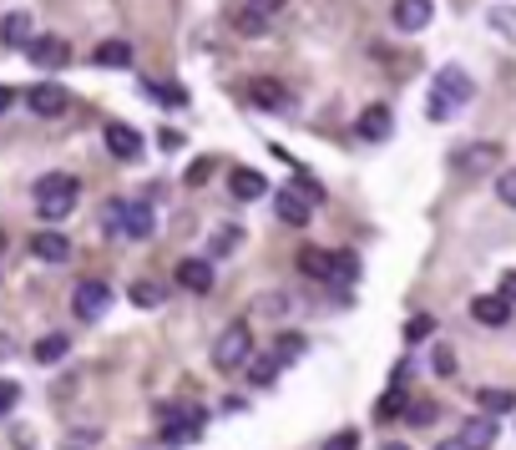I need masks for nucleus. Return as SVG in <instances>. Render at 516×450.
<instances>
[{
    "instance_id": "1",
    "label": "nucleus",
    "mask_w": 516,
    "mask_h": 450,
    "mask_svg": "<svg viewBox=\"0 0 516 450\" xmlns=\"http://www.w3.org/2000/svg\"><path fill=\"white\" fill-rule=\"evenodd\" d=\"M77 198H81V183L71 173H46L36 177V213H41L46 223H61L77 213Z\"/></svg>"
},
{
    "instance_id": "2",
    "label": "nucleus",
    "mask_w": 516,
    "mask_h": 450,
    "mask_svg": "<svg viewBox=\"0 0 516 450\" xmlns=\"http://www.w3.org/2000/svg\"><path fill=\"white\" fill-rule=\"evenodd\" d=\"M471 97H476V81L461 67H446L436 77V87H430V121H450Z\"/></svg>"
},
{
    "instance_id": "3",
    "label": "nucleus",
    "mask_w": 516,
    "mask_h": 450,
    "mask_svg": "<svg viewBox=\"0 0 516 450\" xmlns=\"http://www.w3.org/2000/svg\"><path fill=\"white\" fill-rule=\"evenodd\" d=\"M101 228L107 233H121V238H153L157 218H153V203H107L101 213Z\"/></svg>"
},
{
    "instance_id": "4",
    "label": "nucleus",
    "mask_w": 516,
    "mask_h": 450,
    "mask_svg": "<svg viewBox=\"0 0 516 450\" xmlns=\"http://www.w3.org/2000/svg\"><path fill=\"white\" fill-rule=\"evenodd\" d=\"M248 360H253V330L248 324H228V330L218 334V344H213V364H218L223 374H233Z\"/></svg>"
},
{
    "instance_id": "5",
    "label": "nucleus",
    "mask_w": 516,
    "mask_h": 450,
    "mask_svg": "<svg viewBox=\"0 0 516 450\" xmlns=\"http://www.w3.org/2000/svg\"><path fill=\"white\" fill-rule=\"evenodd\" d=\"M26 107H31L36 117H67L71 111V91L61 87V81H36V87L26 91Z\"/></svg>"
},
{
    "instance_id": "6",
    "label": "nucleus",
    "mask_w": 516,
    "mask_h": 450,
    "mask_svg": "<svg viewBox=\"0 0 516 450\" xmlns=\"http://www.w3.org/2000/svg\"><path fill=\"white\" fill-rule=\"evenodd\" d=\"M26 56H31V67H41V71H67L71 46L61 41V36H31V41H26Z\"/></svg>"
},
{
    "instance_id": "7",
    "label": "nucleus",
    "mask_w": 516,
    "mask_h": 450,
    "mask_svg": "<svg viewBox=\"0 0 516 450\" xmlns=\"http://www.w3.org/2000/svg\"><path fill=\"white\" fill-rule=\"evenodd\" d=\"M289 0H243L238 11V36H264L269 26H274V16L284 11Z\"/></svg>"
},
{
    "instance_id": "8",
    "label": "nucleus",
    "mask_w": 516,
    "mask_h": 450,
    "mask_svg": "<svg viewBox=\"0 0 516 450\" xmlns=\"http://www.w3.org/2000/svg\"><path fill=\"white\" fill-rule=\"evenodd\" d=\"M71 309H77L81 319H101L111 309V288L101 284V278H81L77 294H71Z\"/></svg>"
},
{
    "instance_id": "9",
    "label": "nucleus",
    "mask_w": 516,
    "mask_h": 450,
    "mask_svg": "<svg viewBox=\"0 0 516 450\" xmlns=\"http://www.w3.org/2000/svg\"><path fill=\"white\" fill-rule=\"evenodd\" d=\"M274 213H279V223H289V228H304V223H309V213H314V203H309V193H304V187H279Z\"/></svg>"
},
{
    "instance_id": "10",
    "label": "nucleus",
    "mask_w": 516,
    "mask_h": 450,
    "mask_svg": "<svg viewBox=\"0 0 516 450\" xmlns=\"http://www.w3.org/2000/svg\"><path fill=\"white\" fill-rule=\"evenodd\" d=\"M496 162H501V147H496V142H476V147H461V152L450 157V167H456V173H466V177H476V173H491Z\"/></svg>"
},
{
    "instance_id": "11",
    "label": "nucleus",
    "mask_w": 516,
    "mask_h": 450,
    "mask_svg": "<svg viewBox=\"0 0 516 450\" xmlns=\"http://www.w3.org/2000/svg\"><path fill=\"white\" fill-rule=\"evenodd\" d=\"M107 147H111V157H121V162H137L142 157V132L137 127H127V121H107Z\"/></svg>"
},
{
    "instance_id": "12",
    "label": "nucleus",
    "mask_w": 516,
    "mask_h": 450,
    "mask_svg": "<svg viewBox=\"0 0 516 450\" xmlns=\"http://www.w3.org/2000/svg\"><path fill=\"white\" fill-rule=\"evenodd\" d=\"M430 16H436V5L430 0H395V11H390V21H395V31L416 36L430 26Z\"/></svg>"
},
{
    "instance_id": "13",
    "label": "nucleus",
    "mask_w": 516,
    "mask_h": 450,
    "mask_svg": "<svg viewBox=\"0 0 516 450\" xmlns=\"http://www.w3.org/2000/svg\"><path fill=\"white\" fill-rule=\"evenodd\" d=\"M31 253L41 258V264H67V258H71V238H67V233H51V228L31 233Z\"/></svg>"
},
{
    "instance_id": "14",
    "label": "nucleus",
    "mask_w": 516,
    "mask_h": 450,
    "mask_svg": "<svg viewBox=\"0 0 516 450\" xmlns=\"http://www.w3.org/2000/svg\"><path fill=\"white\" fill-rule=\"evenodd\" d=\"M177 288H187V294H208L213 288V264L208 258H183V264H177Z\"/></svg>"
},
{
    "instance_id": "15",
    "label": "nucleus",
    "mask_w": 516,
    "mask_h": 450,
    "mask_svg": "<svg viewBox=\"0 0 516 450\" xmlns=\"http://www.w3.org/2000/svg\"><path fill=\"white\" fill-rule=\"evenodd\" d=\"M471 314H476V324H486V330H501V324H511V304H506L501 294L471 298Z\"/></svg>"
},
{
    "instance_id": "16",
    "label": "nucleus",
    "mask_w": 516,
    "mask_h": 450,
    "mask_svg": "<svg viewBox=\"0 0 516 450\" xmlns=\"http://www.w3.org/2000/svg\"><path fill=\"white\" fill-rule=\"evenodd\" d=\"M248 101H253L258 111H279V107H289V91L279 87L274 77H253V81H248Z\"/></svg>"
},
{
    "instance_id": "17",
    "label": "nucleus",
    "mask_w": 516,
    "mask_h": 450,
    "mask_svg": "<svg viewBox=\"0 0 516 450\" xmlns=\"http://www.w3.org/2000/svg\"><path fill=\"white\" fill-rule=\"evenodd\" d=\"M390 132H395V117H390V107H380V101H374V107L360 111V137H364V142H384Z\"/></svg>"
},
{
    "instance_id": "18",
    "label": "nucleus",
    "mask_w": 516,
    "mask_h": 450,
    "mask_svg": "<svg viewBox=\"0 0 516 450\" xmlns=\"http://www.w3.org/2000/svg\"><path fill=\"white\" fill-rule=\"evenodd\" d=\"M163 420H167V445H193V440H198V430H203V410L198 415H183L177 420V410H163Z\"/></svg>"
},
{
    "instance_id": "19",
    "label": "nucleus",
    "mask_w": 516,
    "mask_h": 450,
    "mask_svg": "<svg viewBox=\"0 0 516 450\" xmlns=\"http://www.w3.org/2000/svg\"><path fill=\"white\" fill-rule=\"evenodd\" d=\"M456 440H461V450H491V440H496V415H476V420H466Z\"/></svg>"
},
{
    "instance_id": "20",
    "label": "nucleus",
    "mask_w": 516,
    "mask_h": 450,
    "mask_svg": "<svg viewBox=\"0 0 516 450\" xmlns=\"http://www.w3.org/2000/svg\"><path fill=\"white\" fill-rule=\"evenodd\" d=\"M228 187H233V198H238V203H253V198H264V193H269L264 173H253V167H233Z\"/></svg>"
},
{
    "instance_id": "21",
    "label": "nucleus",
    "mask_w": 516,
    "mask_h": 450,
    "mask_svg": "<svg viewBox=\"0 0 516 450\" xmlns=\"http://www.w3.org/2000/svg\"><path fill=\"white\" fill-rule=\"evenodd\" d=\"M67 350H71L67 334H46V340H36L31 360H36V364H61V360H67Z\"/></svg>"
},
{
    "instance_id": "22",
    "label": "nucleus",
    "mask_w": 516,
    "mask_h": 450,
    "mask_svg": "<svg viewBox=\"0 0 516 450\" xmlns=\"http://www.w3.org/2000/svg\"><path fill=\"white\" fill-rule=\"evenodd\" d=\"M0 41H5V46H26V41H31V16L11 11L5 21H0Z\"/></svg>"
},
{
    "instance_id": "23",
    "label": "nucleus",
    "mask_w": 516,
    "mask_h": 450,
    "mask_svg": "<svg viewBox=\"0 0 516 450\" xmlns=\"http://www.w3.org/2000/svg\"><path fill=\"white\" fill-rule=\"evenodd\" d=\"M97 67H132V46L127 41H101L97 46Z\"/></svg>"
},
{
    "instance_id": "24",
    "label": "nucleus",
    "mask_w": 516,
    "mask_h": 450,
    "mask_svg": "<svg viewBox=\"0 0 516 450\" xmlns=\"http://www.w3.org/2000/svg\"><path fill=\"white\" fill-rule=\"evenodd\" d=\"M476 400H481L486 415H511V410H516V395H511V390H481Z\"/></svg>"
},
{
    "instance_id": "25",
    "label": "nucleus",
    "mask_w": 516,
    "mask_h": 450,
    "mask_svg": "<svg viewBox=\"0 0 516 450\" xmlns=\"http://www.w3.org/2000/svg\"><path fill=\"white\" fill-rule=\"evenodd\" d=\"M330 258H334V253H319V248H304V253H299V268H304L309 278H330Z\"/></svg>"
},
{
    "instance_id": "26",
    "label": "nucleus",
    "mask_w": 516,
    "mask_h": 450,
    "mask_svg": "<svg viewBox=\"0 0 516 450\" xmlns=\"http://www.w3.org/2000/svg\"><path fill=\"white\" fill-rule=\"evenodd\" d=\"M330 278H334V284L360 278V258H354V253H334V258H330Z\"/></svg>"
},
{
    "instance_id": "27",
    "label": "nucleus",
    "mask_w": 516,
    "mask_h": 450,
    "mask_svg": "<svg viewBox=\"0 0 516 450\" xmlns=\"http://www.w3.org/2000/svg\"><path fill=\"white\" fill-rule=\"evenodd\" d=\"M243 370H248V380H253V384H269V380L279 374V354H269V360H248Z\"/></svg>"
},
{
    "instance_id": "28",
    "label": "nucleus",
    "mask_w": 516,
    "mask_h": 450,
    "mask_svg": "<svg viewBox=\"0 0 516 450\" xmlns=\"http://www.w3.org/2000/svg\"><path fill=\"white\" fill-rule=\"evenodd\" d=\"M436 415H440L436 400H410V405H405V420H410V425H430Z\"/></svg>"
},
{
    "instance_id": "29",
    "label": "nucleus",
    "mask_w": 516,
    "mask_h": 450,
    "mask_svg": "<svg viewBox=\"0 0 516 450\" xmlns=\"http://www.w3.org/2000/svg\"><path fill=\"white\" fill-rule=\"evenodd\" d=\"M284 309H289V294H258V298H253V314H284Z\"/></svg>"
},
{
    "instance_id": "30",
    "label": "nucleus",
    "mask_w": 516,
    "mask_h": 450,
    "mask_svg": "<svg viewBox=\"0 0 516 450\" xmlns=\"http://www.w3.org/2000/svg\"><path fill=\"white\" fill-rule=\"evenodd\" d=\"M496 198H501L506 208H516V167H506V173L496 177Z\"/></svg>"
},
{
    "instance_id": "31",
    "label": "nucleus",
    "mask_w": 516,
    "mask_h": 450,
    "mask_svg": "<svg viewBox=\"0 0 516 450\" xmlns=\"http://www.w3.org/2000/svg\"><path fill=\"white\" fill-rule=\"evenodd\" d=\"M430 330H436V319H430V314H416V319L405 324V340H410V344H416V340H430Z\"/></svg>"
},
{
    "instance_id": "32",
    "label": "nucleus",
    "mask_w": 516,
    "mask_h": 450,
    "mask_svg": "<svg viewBox=\"0 0 516 450\" xmlns=\"http://www.w3.org/2000/svg\"><path fill=\"white\" fill-rule=\"evenodd\" d=\"M16 405H21V384H16V380H0V415H11Z\"/></svg>"
},
{
    "instance_id": "33",
    "label": "nucleus",
    "mask_w": 516,
    "mask_h": 450,
    "mask_svg": "<svg viewBox=\"0 0 516 450\" xmlns=\"http://www.w3.org/2000/svg\"><path fill=\"white\" fill-rule=\"evenodd\" d=\"M274 354L279 360H299V354H304V334H284V340L274 344Z\"/></svg>"
},
{
    "instance_id": "34",
    "label": "nucleus",
    "mask_w": 516,
    "mask_h": 450,
    "mask_svg": "<svg viewBox=\"0 0 516 450\" xmlns=\"http://www.w3.org/2000/svg\"><path fill=\"white\" fill-rule=\"evenodd\" d=\"M142 91H147V97H157V101H173V107H183V101H187V97H183V91H177V87H157V81H147Z\"/></svg>"
},
{
    "instance_id": "35",
    "label": "nucleus",
    "mask_w": 516,
    "mask_h": 450,
    "mask_svg": "<svg viewBox=\"0 0 516 450\" xmlns=\"http://www.w3.org/2000/svg\"><path fill=\"white\" fill-rule=\"evenodd\" d=\"M319 450H360V435H354V430H340V435H330Z\"/></svg>"
},
{
    "instance_id": "36",
    "label": "nucleus",
    "mask_w": 516,
    "mask_h": 450,
    "mask_svg": "<svg viewBox=\"0 0 516 450\" xmlns=\"http://www.w3.org/2000/svg\"><path fill=\"white\" fill-rule=\"evenodd\" d=\"M132 304H142V309L163 304V288H153V284H137V288H132Z\"/></svg>"
},
{
    "instance_id": "37",
    "label": "nucleus",
    "mask_w": 516,
    "mask_h": 450,
    "mask_svg": "<svg viewBox=\"0 0 516 450\" xmlns=\"http://www.w3.org/2000/svg\"><path fill=\"white\" fill-rule=\"evenodd\" d=\"M400 410H405V395H400V390H390V395L380 400V420H390V415H400Z\"/></svg>"
},
{
    "instance_id": "38",
    "label": "nucleus",
    "mask_w": 516,
    "mask_h": 450,
    "mask_svg": "<svg viewBox=\"0 0 516 450\" xmlns=\"http://www.w3.org/2000/svg\"><path fill=\"white\" fill-rule=\"evenodd\" d=\"M430 370H436V374H456V354H450L446 344H440V350H436V360H430Z\"/></svg>"
},
{
    "instance_id": "39",
    "label": "nucleus",
    "mask_w": 516,
    "mask_h": 450,
    "mask_svg": "<svg viewBox=\"0 0 516 450\" xmlns=\"http://www.w3.org/2000/svg\"><path fill=\"white\" fill-rule=\"evenodd\" d=\"M238 233L243 228H218V233H213V253H228L233 243H238Z\"/></svg>"
},
{
    "instance_id": "40",
    "label": "nucleus",
    "mask_w": 516,
    "mask_h": 450,
    "mask_svg": "<svg viewBox=\"0 0 516 450\" xmlns=\"http://www.w3.org/2000/svg\"><path fill=\"white\" fill-rule=\"evenodd\" d=\"M91 445H97V430H81V435L67 440V450H91Z\"/></svg>"
},
{
    "instance_id": "41",
    "label": "nucleus",
    "mask_w": 516,
    "mask_h": 450,
    "mask_svg": "<svg viewBox=\"0 0 516 450\" xmlns=\"http://www.w3.org/2000/svg\"><path fill=\"white\" fill-rule=\"evenodd\" d=\"M208 173H213V162H193V167H187V183L198 187V183H203V177H208Z\"/></svg>"
},
{
    "instance_id": "42",
    "label": "nucleus",
    "mask_w": 516,
    "mask_h": 450,
    "mask_svg": "<svg viewBox=\"0 0 516 450\" xmlns=\"http://www.w3.org/2000/svg\"><path fill=\"white\" fill-rule=\"evenodd\" d=\"M501 298L506 304H516V274H501Z\"/></svg>"
},
{
    "instance_id": "43",
    "label": "nucleus",
    "mask_w": 516,
    "mask_h": 450,
    "mask_svg": "<svg viewBox=\"0 0 516 450\" xmlns=\"http://www.w3.org/2000/svg\"><path fill=\"white\" fill-rule=\"evenodd\" d=\"M11 101H16V91H11V87H0V111H11Z\"/></svg>"
},
{
    "instance_id": "44",
    "label": "nucleus",
    "mask_w": 516,
    "mask_h": 450,
    "mask_svg": "<svg viewBox=\"0 0 516 450\" xmlns=\"http://www.w3.org/2000/svg\"><path fill=\"white\" fill-rule=\"evenodd\" d=\"M380 450H410V445H400V440H384V445Z\"/></svg>"
},
{
    "instance_id": "45",
    "label": "nucleus",
    "mask_w": 516,
    "mask_h": 450,
    "mask_svg": "<svg viewBox=\"0 0 516 450\" xmlns=\"http://www.w3.org/2000/svg\"><path fill=\"white\" fill-rule=\"evenodd\" d=\"M436 450H461V440H446V445H436Z\"/></svg>"
}]
</instances>
